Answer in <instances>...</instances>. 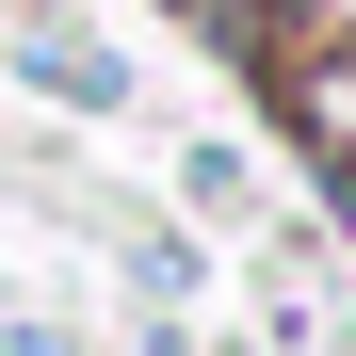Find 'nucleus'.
I'll list each match as a JSON object with an SVG mask.
<instances>
[{
  "label": "nucleus",
  "instance_id": "nucleus-2",
  "mask_svg": "<svg viewBox=\"0 0 356 356\" xmlns=\"http://www.w3.org/2000/svg\"><path fill=\"white\" fill-rule=\"evenodd\" d=\"M0 33H17V81H33V97H65V113H113V97H130V65H113L97 33H65L49 0H17Z\"/></svg>",
  "mask_w": 356,
  "mask_h": 356
},
{
  "label": "nucleus",
  "instance_id": "nucleus-1",
  "mask_svg": "<svg viewBox=\"0 0 356 356\" xmlns=\"http://www.w3.org/2000/svg\"><path fill=\"white\" fill-rule=\"evenodd\" d=\"M259 97H275V130L308 146L324 178H356V17H324V33H291L275 65H259Z\"/></svg>",
  "mask_w": 356,
  "mask_h": 356
}]
</instances>
